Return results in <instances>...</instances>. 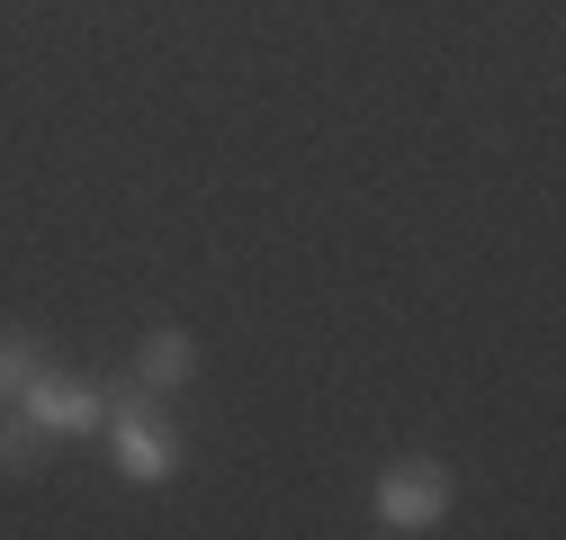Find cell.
I'll return each mask as SVG.
<instances>
[{
    "label": "cell",
    "mask_w": 566,
    "mask_h": 540,
    "mask_svg": "<svg viewBox=\"0 0 566 540\" xmlns=\"http://www.w3.org/2000/svg\"><path fill=\"white\" fill-rule=\"evenodd\" d=\"M135 378H145L154 396H163V387H189V378H198V343H189L180 324H154L145 343H135Z\"/></svg>",
    "instance_id": "277c9868"
},
{
    "label": "cell",
    "mask_w": 566,
    "mask_h": 540,
    "mask_svg": "<svg viewBox=\"0 0 566 540\" xmlns=\"http://www.w3.org/2000/svg\"><path fill=\"white\" fill-rule=\"evenodd\" d=\"M45 370V352H36V333H0V405H19V387Z\"/></svg>",
    "instance_id": "5b68a950"
},
{
    "label": "cell",
    "mask_w": 566,
    "mask_h": 540,
    "mask_svg": "<svg viewBox=\"0 0 566 540\" xmlns=\"http://www.w3.org/2000/svg\"><path fill=\"white\" fill-rule=\"evenodd\" d=\"M19 415H28V424H36L45 442H54V433H99L108 396H99L91 378H73V370H54V361H45V370H36L28 387H19Z\"/></svg>",
    "instance_id": "7a4b0ae2"
},
{
    "label": "cell",
    "mask_w": 566,
    "mask_h": 540,
    "mask_svg": "<svg viewBox=\"0 0 566 540\" xmlns=\"http://www.w3.org/2000/svg\"><path fill=\"white\" fill-rule=\"evenodd\" d=\"M99 424H108V459H117L126 487H163V478H180V433L154 415L145 396H117Z\"/></svg>",
    "instance_id": "6da1fadb"
},
{
    "label": "cell",
    "mask_w": 566,
    "mask_h": 540,
    "mask_svg": "<svg viewBox=\"0 0 566 540\" xmlns=\"http://www.w3.org/2000/svg\"><path fill=\"white\" fill-rule=\"evenodd\" d=\"M450 513V468L441 459H405L378 478V531H432Z\"/></svg>",
    "instance_id": "3957f363"
},
{
    "label": "cell",
    "mask_w": 566,
    "mask_h": 540,
    "mask_svg": "<svg viewBox=\"0 0 566 540\" xmlns=\"http://www.w3.org/2000/svg\"><path fill=\"white\" fill-rule=\"evenodd\" d=\"M36 442L45 433L19 415V405H0V468H36Z\"/></svg>",
    "instance_id": "8992f818"
}]
</instances>
